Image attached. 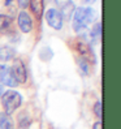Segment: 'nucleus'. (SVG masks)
I'll return each mask as SVG.
<instances>
[{"mask_svg":"<svg viewBox=\"0 0 121 129\" xmlns=\"http://www.w3.org/2000/svg\"><path fill=\"white\" fill-rule=\"evenodd\" d=\"M96 17V12L91 8H78L74 9L73 17V29L75 31L84 30L90 22H93Z\"/></svg>","mask_w":121,"mask_h":129,"instance_id":"obj_1","label":"nucleus"},{"mask_svg":"<svg viewBox=\"0 0 121 129\" xmlns=\"http://www.w3.org/2000/svg\"><path fill=\"white\" fill-rule=\"evenodd\" d=\"M21 101H22V98L17 91L9 90V91L4 93L3 98H2V102H3V107H4V111L7 112V115H11V113H13L16 111L20 107Z\"/></svg>","mask_w":121,"mask_h":129,"instance_id":"obj_2","label":"nucleus"},{"mask_svg":"<svg viewBox=\"0 0 121 129\" xmlns=\"http://www.w3.org/2000/svg\"><path fill=\"white\" fill-rule=\"evenodd\" d=\"M11 69V73L13 76V78L16 80V82L18 83H24L26 82V77H27V74H26V68L24 65V63L21 61L20 59H16L13 61V65L12 68H9Z\"/></svg>","mask_w":121,"mask_h":129,"instance_id":"obj_3","label":"nucleus"},{"mask_svg":"<svg viewBox=\"0 0 121 129\" xmlns=\"http://www.w3.org/2000/svg\"><path fill=\"white\" fill-rule=\"evenodd\" d=\"M46 20H47V24L51 27H54L55 30H60L63 26V17L57 9H54V8L48 9L46 14Z\"/></svg>","mask_w":121,"mask_h":129,"instance_id":"obj_4","label":"nucleus"},{"mask_svg":"<svg viewBox=\"0 0 121 129\" xmlns=\"http://www.w3.org/2000/svg\"><path fill=\"white\" fill-rule=\"evenodd\" d=\"M18 26L21 29V31H24V33L31 31V29H33V21H31V18H30V16H29L26 12H21L18 14Z\"/></svg>","mask_w":121,"mask_h":129,"instance_id":"obj_5","label":"nucleus"},{"mask_svg":"<svg viewBox=\"0 0 121 129\" xmlns=\"http://www.w3.org/2000/svg\"><path fill=\"white\" fill-rule=\"evenodd\" d=\"M30 9L34 16L39 20L43 14V0H30Z\"/></svg>","mask_w":121,"mask_h":129,"instance_id":"obj_6","label":"nucleus"},{"mask_svg":"<svg viewBox=\"0 0 121 129\" xmlns=\"http://www.w3.org/2000/svg\"><path fill=\"white\" fill-rule=\"evenodd\" d=\"M73 12H74V3L73 2H65L61 7L60 14H61L63 20H70Z\"/></svg>","mask_w":121,"mask_h":129,"instance_id":"obj_7","label":"nucleus"},{"mask_svg":"<svg viewBox=\"0 0 121 129\" xmlns=\"http://www.w3.org/2000/svg\"><path fill=\"white\" fill-rule=\"evenodd\" d=\"M14 56V50L9 46H4L0 48V60L2 61H8Z\"/></svg>","mask_w":121,"mask_h":129,"instance_id":"obj_8","label":"nucleus"},{"mask_svg":"<svg viewBox=\"0 0 121 129\" xmlns=\"http://www.w3.org/2000/svg\"><path fill=\"white\" fill-rule=\"evenodd\" d=\"M0 129H13L12 120L5 113H0Z\"/></svg>","mask_w":121,"mask_h":129,"instance_id":"obj_9","label":"nucleus"},{"mask_svg":"<svg viewBox=\"0 0 121 129\" xmlns=\"http://www.w3.org/2000/svg\"><path fill=\"white\" fill-rule=\"evenodd\" d=\"M12 24L11 17L5 16V14H0V31H5L7 29H9Z\"/></svg>","mask_w":121,"mask_h":129,"instance_id":"obj_10","label":"nucleus"},{"mask_svg":"<svg viewBox=\"0 0 121 129\" xmlns=\"http://www.w3.org/2000/svg\"><path fill=\"white\" fill-rule=\"evenodd\" d=\"M100 34H102V24H100V22H98V24L94 26V29H93L91 35L94 37V39H99Z\"/></svg>","mask_w":121,"mask_h":129,"instance_id":"obj_11","label":"nucleus"},{"mask_svg":"<svg viewBox=\"0 0 121 129\" xmlns=\"http://www.w3.org/2000/svg\"><path fill=\"white\" fill-rule=\"evenodd\" d=\"M94 113L96 117H102V102H96L94 106Z\"/></svg>","mask_w":121,"mask_h":129,"instance_id":"obj_12","label":"nucleus"},{"mask_svg":"<svg viewBox=\"0 0 121 129\" xmlns=\"http://www.w3.org/2000/svg\"><path fill=\"white\" fill-rule=\"evenodd\" d=\"M8 69H9V68H7L4 65H0V82H3V78H4L5 73L8 72Z\"/></svg>","mask_w":121,"mask_h":129,"instance_id":"obj_13","label":"nucleus"},{"mask_svg":"<svg viewBox=\"0 0 121 129\" xmlns=\"http://www.w3.org/2000/svg\"><path fill=\"white\" fill-rule=\"evenodd\" d=\"M93 129H102V123H99V121H98V123H95L94 126H93Z\"/></svg>","mask_w":121,"mask_h":129,"instance_id":"obj_14","label":"nucleus"},{"mask_svg":"<svg viewBox=\"0 0 121 129\" xmlns=\"http://www.w3.org/2000/svg\"><path fill=\"white\" fill-rule=\"evenodd\" d=\"M84 2L86 3V4H93V3H95L96 0H84Z\"/></svg>","mask_w":121,"mask_h":129,"instance_id":"obj_15","label":"nucleus"},{"mask_svg":"<svg viewBox=\"0 0 121 129\" xmlns=\"http://www.w3.org/2000/svg\"><path fill=\"white\" fill-rule=\"evenodd\" d=\"M2 94H3V87L0 86V96H2Z\"/></svg>","mask_w":121,"mask_h":129,"instance_id":"obj_16","label":"nucleus"}]
</instances>
